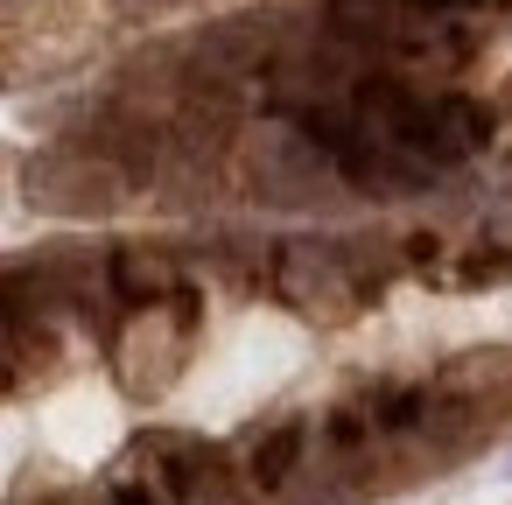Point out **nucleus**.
Here are the masks:
<instances>
[{
	"label": "nucleus",
	"mask_w": 512,
	"mask_h": 505,
	"mask_svg": "<svg viewBox=\"0 0 512 505\" xmlns=\"http://www.w3.org/2000/svg\"><path fill=\"white\" fill-rule=\"evenodd\" d=\"M505 477H512V463H505Z\"/></svg>",
	"instance_id": "f257e3e1"
}]
</instances>
